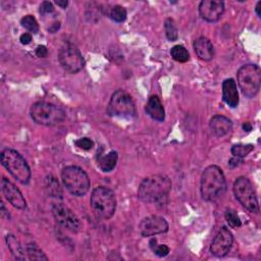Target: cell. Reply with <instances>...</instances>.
I'll return each mask as SVG.
<instances>
[{
  "label": "cell",
  "mask_w": 261,
  "mask_h": 261,
  "mask_svg": "<svg viewBox=\"0 0 261 261\" xmlns=\"http://www.w3.org/2000/svg\"><path fill=\"white\" fill-rule=\"evenodd\" d=\"M201 196L207 202H216L226 191V181L222 170L217 166L206 168L201 177Z\"/></svg>",
  "instance_id": "obj_2"
},
{
  "label": "cell",
  "mask_w": 261,
  "mask_h": 261,
  "mask_svg": "<svg viewBox=\"0 0 261 261\" xmlns=\"http://www.w3.org/2000/svg\"><path fill=\"white\" fill-rule=\"evenodd\" d=\"M2 190L7 200L18 209H25L27 207L26 199L18 187L10 180L4 178L2 181Z\"/></svg>",
  "instance_id": "obj_15"
},
{
  "label": "cell",
  "mask_w": 261,
  "mask_h": 261,
  "mask_svg": "<svg viewBox=\"0 0 261 261\" xmlns=\"http://www.w3.org/2000/svg\"><path fill=\"white\" fill-rule=\"evenodd\" d=\"M58 60L64 71L71 74H77L83 70L85 65L84 57L79 48L71 43H64L58 53Z\"/></svg>",
  "instance_id": "obj_9"
},
{
  "label": "cell",
  "mask_w": 261,
  "mask_h": 261,
  "mask_svg": "<svg viewBox=\"0 0 261 261\" xmlns=\"http://www.w3.org/2000/svg\"><path fill=\"white\" fill-rule=\"evenodd\" d=\"M166 35L170 41H176L179 37L178 27L173 19H167L165 22Z\"/></svg>",
  "instance_id": "obj_26"
},
{
  "label": "cell",
  "mask_w": 261,
  "mask_h": 261,
  "mask_svg": "<svg viewBox=\"0 0 261 261\" xmlns=\"http://www.w3.org/2000/svg\"><path fill=\"white\" fill-rule=\"evenodd\" d=\"M107 113L110 116L127 118L135 117L137 114V109L133 98L123 90L115 91L109 100Z\"/></svg>",
  "instance_id": "obj_8"
},
{
  "label": "cell",
  "mask_w": 261,
  "mask_h": 261,
  "mask_svg": "<svg viewBox=\"0 0 261 261\" xmlns=\"http://www.w3.org/2000/svg\"><path fill=\"white\" fill-rule=\"evenodd\" d=\"M3 166L20 183L28 184L31 179V170L25 158L16 150L8 148L0 154Z\"/></svg>",
  "instance_id": "obj_5"
},
{
  "label": "cell",
  "mask_w": 261,
  "mask_h": 261,
  "mask_svg": "<svg viewBox=\"0 0 261 261\" xmlns=\"http://www.w3.org/2000/svg\"><path fill=\"white\" fill-rule=\"evenodd\" d=\"M224 13V4L218 0H203L199 5V14L208 23L217 22Z\"/></svg>",
  "instance_id": "obj_14"
},
{
  "label": "cell",
  "mask_w": 261,
  "mask_h": 261,
  "mask_svg": "<svg viewBox=\"0 0 261 261\" xmlns=\"http://www.w3.org/2000/svg\"><path fill=\"white\" fill-rule=\"evenodd\" d=\"M46 189L48 191V194L52 197L55 198H61L62 196V191L60 189V186L58 184V182L56 181L55 178L53 177H49L46 180Z\"/></svg>",
  "instance_id": "obj_25"
},
{
  "label": "cell",
  "mask_w": 261,
  "mask_h": 261,
  "mask_svg": "<svg viewBox=\"0 0 261 261\" xmlns=\"http://www.w3.org/2000/svg\"><path fill=\"white\" fill-rule=\"evenodd\" d=\"M237 80L240 90L247 98H254L261 85V71L256 64H245L237 73Z\"/></svg>",
  "instance_id": "obj_7"
},
{
  "label": "cell",
  "mask_w": 261,
  "mask_h": 261,
  "mask_svg": "<svg viewBox=\"0 0 261 261\" xmlns=\"http://www.w3.org/2000/svg\"><path fill=\"white\" fill-rule=\"evenodd\" d=\"M52 214L55 221L67 230L73 233H78L81 230L82 223L79 217L65 205L61 203L54 204L52 207Z\"/></svg>",
  "instance_id": "obj_11"
},
{
  "label": "cell",
  "mask_w": 261,
  "mask_h": 261,
  "mask_svg": "<svg viewBox=\"0 0 261 261\" xmlns=\"http://www.w3.org/2000/svg\"><path fill=\"white\" fill-rule=\"evenodd\" d=\"M224 217H225V220L227 221L228 225L233 228H238L242 225V221H241L237 211L234 209H231V208L226 209L224 212Z\"/></svg>",
  "instance_id": "obj_28"
},
{
  "label": "cell",
  "mask_w": 261,
  "mask_h": 261,
  "mask_svg": "<svg viewBox=\"0 0 261 261\" xmlns=\"http://www.w3.org/2000/svg\"><path fill=\"white\" fill-rule=\"evenodd\" d=\"M222 99L223 101L233 108L239 104V93L237 84L234 79H226L222 83Z\"/></svg>",
  "instance_id": "obj_16"
},
{
  "label": "cell",
  "mask_w": 261,
  "mask_h": 261,
  "mask_svg": "<svg viewBox=\"0 0 261 261\" xmlns=\"http://www.w3.org/2000/svg\"><path fill=\"white\" fill-rule=\"evenodd\" d=\"M242 162V158H239V157H233L230 161H228V166H230V168H236L238 167L240 163Z\"/></svg>",
  "instance_id": "obj_35"
},
{
  "label": "cell",
  "mask_w": 261,
  "mask_h": 261,
  "mask_svg": "<svg viewBox=\"0 0 261 261\" xmlns=\"http://www.w3.org/2000/svg\"><path fill=\"white\" fill-rule=\"evenodd\" d=\"M106 15L116 23H122L126 19V11L120 6H114L106 10Z\"/></svg>",
  "instance_id": "obj_22"
},
{
  "label": "cell",
  "mask_w": 261,
  "mask_h": 261,
  "mask_svg": "<svg viewBox=\"0 0 261 261\" xmlns=\"http://www.w3.org/2000/svg\"><path fill=\"white\" fill-rule=\"evenodd\" d=\"M118 155L115 151H110L106 155L100 156L98 158V167L104 173L111 172L117 163Z\"/></svg>",
  "instance_id": "obj_20"
},
{
  "label": "cell",
  "mask_w": 261,
  "mask_h": 261,
  "mask_svg": "<svg viewBox=\"0 0 261 261\" xmlns=\"http://www.w3.org/2000/svg\"><path fill=\"white\" fill-rule=\"evenodd\" d=\"M194 50L197 56L204 61H209L214 56V47L206 37H199L195 40Z\"/></svg>",
  "instance_id": "obj_18"
},
{
  "label": "cell",
  "mask_w": 261,
  "mask_h": 261,
  "mask_svg": "<svg viewBox=\"0 0 261 261\" xmlns=\"http://www.w3.org/2000/svg\"><path fill=\"white\" fill-rule=\"evenodd\" d=\"M47 54H48V50H47V48H46L44 45H40V46L37 47V49H36V55H37L38 57L44 58V57L47 56Z\"/></svg>",
  "instance_id": "obj_33"
},
{
  "label": "cell",
  "mask_w": 261,
  "mask_h": 261,
  "mask_svg": "<svg viewBox=\"0 0 261 261\" xmlns=\"http://www.w3.org/2000/svg\"><path fill=\"white\" fill-rule=\"evenodd\" d=\"M172 182L165 175H154L145 179L138 189V197L145 203H160L168 199Z\"/></svg>",
  "instance_id": "obj_1"
},
{
  "label": "cell",
  "mask_w": 261,
  "mask_h": 261,
  "mask_svg": "<svg viewBox=\"0 0 261 261\" xmlns=\"http://www.w3.org/2000/svg\"><path fill=\"white\" fill-rule=\"evenodd\" d=\"M234 193L237 200L250 212L258 213L259 204L252 183L245 177H240L234 184Z\"/></svg>",
  "instance_id": "obj_10"
},
{
  "label": "cell",
  "mask_w": 261,
  "mask_h": 261,
  "mask_svg": "<svg viewBox=\"0 0 261 261\" xmlns=\"http://www.w3.org/2000/svg\"><path fill=\"white\" fill-rule=\"evenodd\" d=\"M20 41L22 42V44L24 45H28L31 43L32 41V35L29 34V33H25V34H23L20 38Z\"/></svg>",
  "instance_id": "obj_34"
},
{
  "label": "cell",
  "mask_w": 261,
  "mask_h": 261,
  "mask_svg": "<svg viewBox=\"0 0 261 261\" xmlns=\"http://www.w3.org/2000/svg\"><path fill=\"white\" fill-rule=\"evenodd\" d=\"M59 27H60V23H59V22H55L54 24H52V25L50 26V28H49L48 30H49V32H51V33H55V32L59 29Z\"/></svg>",
  "instance_id": "obj_36"
},
{
  "label": "cell",
  "mask_w": 261,
  "mask_h": 261,
  "mask_svg": "<svg viewBox=\"0 0 261 261\" xmlns=\"http://www.w3.org/2000/svg\"><path fill=\"white\" fill-rule=\"evenodd\" d=\"M139 231L143 237H152L169 231L168 221L157 215L145 217L139 224Z\"/></svg>",
  "instance_id": "obj_13"
},
{
  "label": "cell",
  "mask_w": 261,
  "mask_h": 261,
  "mask_svg": "<svg viewBox=\"0 0 261 261\" xmlns=\"http://www.w3.org/2000/svg\"><path fill=\"white\" fill-rule=\"evenodd\" d=\"M61 180L67 190L78 197L85 196L91 186L86 172L76 166L64 168L61 173Z\"/></svg>",
  "instance_id": "obj_6"
},
{
  "label": "cell",
  "mask_w": 261,
  "mask_h": 261,
  "mask_svg": "<svg viewBox=\"0 0 261 261\" xmlns=\"http://www.w3.org/2000/svg\"><path fill=\"white\" fill-rule=\"evenodd\" d=\"M7 244H8V247L10 248L12 254L14 255V257L16 259H18V260H25L26 259L24 248L21 245L20 241L14 235L7 236Z\"/></svg>",
  "instance_id": "obj_21"
},
{
  "label": "cell",
  "mask_w": 261,
  "mask_h": 261,
  "mask_svg": "<svg viewBox=\"0 0 261 261\" xmlns=\"http://www.w3.org/2000/svg\"><path fill=\"white\" fill-rule=\"evenodd\" d=\"M58 7H60L61 9H65L68 7V5H69V3L68 2H65V0H63V2H56L55 3Z\"/></svg>",
  "instance_id": "obj_37"
},
{
  "label": "cell",
  "mask_w": 261,
  "mask_h": 261,
  "mask_svg": "<svg viewBox=\"0 0 261 261\" xmlns=\"http://www.w3.org/2000/svg\"><path fill=\"white\" fill-rule=\"evenodd\" d=\"M75 144H76L77 147H79V148H81L83 150H86V151L91 150L94 147L93 141L91 139H89V138H81V139L77 140Z\"/></svg>",
  "instance_id": "obj_30"
},
{
  "label": "cell",
  "mask_w": 261,
  "mask_h": 261,
  "mask_svg": "<svg viewBox=\"0 0 261 261\" xmlns=\"http://www.w3.org/2000/svg\"><path fill=\"white\" fill-rule=\"evenodd\" d=\"M53 11H54V8H53L52 4L49 2H44L40 6V14H42V15L51 14V13H53Z\"/></svg>",
  "instance_id": "obj_32"
},
{
  "label": "cell",
  "mask_w": 261,
  "mask_h": 261,
  "mask_svg": "<svg viewBox=\"0 0 261 261\" xmlns=\"http://www.w3.org/2000/svg\"><path fill=\"white\" fill-rule=\"evenodd\" d=\"M260 10H261V2H258L257 5H256L255 11H256V14H257V16H258L259 18L261 17V12H260Z\"/></svg>",
  "instance_id": "obj_38"
},
{
  "label": "cell",
  "mask_w": 261,
  "mask_h": 261,
  "mask_svg": "<svg viewBox=\"0 0 261 261\" xmlns=\"http://www.w3.org/2000/svg\"><path fill=\"white\" fill-rule=\"evenodd\" d=\"M91 208L99 219H109L116 209V198L113 191L107 187H97L91 194Z\"/></svg>",
  "instance_id": "obj_3"
},
{
  "label": "cell",
  "mask_w": 261,
  "mask_h": 261,
  "mask_svg": "<svg viewBox=\"0 0 261 261\" xmlns=\"http://www.w3.org/2000/svg\"><path fill=\"white\" fill-rule=\"evenodd\" d=\"M145 110H146L147 114L155 120L163 121L166 118L165 107H163V104L161 103L159 98L155 95L151 96L148 99Z\"/></svg>",
  "instance_id": "obj_19"
},
{
  "label": "cell",
  "mask_w": 261,
  "mask_h": 261,
  "mask_svg": "<svg viewBox=\"0 0 261 261\" xmlns=\"http://www.w3.org/2000/svg\"><path fill=\"white\" fill-rule=\"evenodd\" d=\"M30 114L36 123L46 126L57 125L67 117V113L61 107L45 101H39L33 104Z\"/></svg>",
  "instance_id": "obj_4"
},
{
  "label": "cell",
  "mask_w": 261,
  "mask_h": 261,
  "mask_svg": "<svg viewBox=\"0 0 261 261\" xmlns=\"http://www.w3.org/2000/svg\"><path fill=\"white\" fill-rule=\"evenodd\" d=\"M211 132L216 137H223L231 132L233 128L232 120L224 115H214L209 122Z\"/></svg>",
  "instance_id": "obj_17"
},
{
  "label": "cell",
  "mask_w": 261,
  "mask_h": 261,
  "mask_svg": "<svg viewBox=\"0 0 261 261\" xmlns=\"http://www.w3.org/2000/svg\"><path fill=\"white\" fill-rule=\"evenodd\" d=\"M152 249H153L154 253L159 257H165V256L169 255V253H170V248L167 245H163V244H161V245L156 244Z\"/></svg>",
  "instance_id": "obj_31"
},
{
  "label": "cell",
  "mask_w": 261,
  "mask_h": 261,
  "mask_svg": "<svg viewBox=\"0 0 261 261\" xmlns=\"http://www.w3.org/2000/svg\"><path fill=\"white\" fill-rule=\"evenodd\" d=\"M234 243V236L227 227L222 226L216 236L214 237L211 245L210 252L216 257H223L230 252Z\"/></svg>",
  "instance_id": "obj_12"
},
{
  "label": "cell",
  "mask_w": 261,
  "mask_h": 261,
  "mask_svg": "<svg viewBox=\"0 0 261 261\" xmlns=\"http://www.w3.org/2000/svg\"><path fill=\"white\" fill-rule=\"evenodd\" d=\"M21 24L22 26L28 30L29 32L33 33V34H36V33H38L39 31V25H38V22L37 20L33 17V16H26L24 17L22 20H21Z\"/></svg>",
  "instance_id": "obj_27"
},
{
  "label": "cell",
  "mask_w": 261,
  "mask_h": 261,
  "mask_svg": "<svg viewBox=\"0 0 261 261\" xmlns=\"http://www.w3.org/2000/svg\"><path fill=\"white\" fill-rule=\"evenodd\" d=\"M243 128H244L245 130H247V132H249V130L252 129V125H251L250 122H245V123L243 124Z\"/></svg>",
  "instance_id": "obj_39"
},
{
  "label": "cell",
  "mask_w": 261,
  "mask_h": 261,
  "mask_svg": "<svg viewBox=\"0 0 261 261\" xmlns=\"http://www.w3.org/2000/svg\"><path fill=\"white\" fill-rule=\"evenodd\" d=\"M27 254L31 260H48V257L35 244H29L26 247Z\"/></svg>",
  "instance_id": "obj_23"
},
{
  "label": "cell",
  "mask_w": 261,
  "mask_h": 261,
  "mask_svg": "<svg viewBox=\"0 0 261 261\" xmlns=\"http://www.w3.org/2000/svg\"><path fill=\"white\" fill-rule=\"evenodd\" d=\"M172 57L178 62H187L190 58L188 50L182 45H176L171 50Z\"/></svg>",
  "instance_id": "obj_24"
},
{
  "label": "cell",
  "mask_w": 261,
  "mask_h": 261,
  "mask_svg": "<svg viewBox=\"0 0 261 261\" xmlns=\"http://www.w3.org/2000/svg\"><path fill=\"white\" fill-rule=\"evenodd\" d=\"M254 146L252 144H237L232 147V154L235 157L244 158L246 157L251 151H253Z\"/></svg>",
  "instance_id": "obj_29"
}]
</instances>
